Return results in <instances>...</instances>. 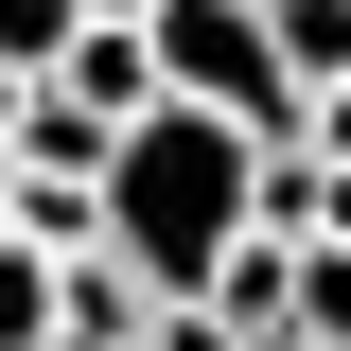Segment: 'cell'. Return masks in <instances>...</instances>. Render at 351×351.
<instances>
[{
    "label": "cell",
    "instance_id": "1",
    "mask_svg": "<svg viewBox=\"0 0 351 351\" xmlns=\"http://www.w3.org/2000/svg\"><path fill=\"white\" fill-rule=\"evenodd\" d=\"M263 228V141L246 123H193V106H141L106 141V263H123L141 299H211V263Z\"/></svg>",
    "mask_w": 351,
    "mask_h": 351
},
{
    "label": "cell",
    "instance_id": "2",
    "mask_svg": "<svg viewBox=\"0 0 351 351\" xmlns=\"http://www.w3.org/2000/svg\"><path fill=\"white\" fill-rule=\"evenodd\" d=\"M141 53H158V106L246 123V141H299V88H281V53H263V0H158Z\"/></svg>",
    "mask_w": 351,
    "mask_h": 351
},
{
    "label": "cell",
    "instance_id": "3",
    "mask_svg": "<svg viewBox=\"0 0 351 351\" xmlns=\"http://www.w3.org/2000/svg\"><path fill=\"white\" fill-rule=\"evenodd\" d=\"M53 106H88V123L123 141L141 106H158V53H141V36H106V18H88V36H71V71H53Z\"/></svg>",
    "mask_w": 351,
    "mask_h": 351
},
{
    "label": "cell",
    "instance_id": "4",
    "mask_svg": "<svg viewBox=\"0 0 351 351\" xmlns=\"http://www.w3.org/2000/svg\"><path fill=\"white\" fill-rule=\"evenodd\" d=\"M263 53H281L299 106H334V88H351V0H263Z\"/></svg>",
    "mask_w": 351,
    "mask_h": 351
},
{
    "label": "cell",
    "instance_id": "5",
    "mask_svg": "<svg viewBox=\"0 0 351 351\" xmlns=\"http://www.w3.org/2000/svg\"><path fill=\"white\" fill-rule=\"evenodd\" d=\"M71 36H88V0H0V88H53Z\"/></svg>",
    "mask_w": 351,
    "mask_h": 351
},
{
    "label": "cell",
    "instance_id": "6",
    "mask_svg": "<svg viewBox=\"0 0 351 351\" xmlns=\"http://www.w3.org/2000/svg\"><path fill=\"white\" fill-rule=\"evenodd\" d=\"M0 351H53V263L0 246Z\"/></svg>",
    "mask_w": 351,
    "mask_h": 351
},
{
    "label": "cell",
    "instance_id": "7",
    "mask_svg": "<svg viewBox=\"0 0 351 351\" xmlns=\"http://www.w3.org/2000/svg\"><path fill=\"white\" fill-rule=\"evenodd\" d=\"M88 18H106V36H141V18H158V0H88Z\"/></svg>",
    "mask_w": 351,
    "mask_h": 351
},
{
    "label": "cell",
    "instance_id": "8",
    "mask_svg": "<svg viewBox=\"0 0 351 351\" xmlns=\"http://www.w3.org/2000/svg\"><path fill=\"white\" fill-rule=\"evenodd\" d=\"M0 228H18V158H0Z\"/></svg>",
    "mask_w": 351,
    "mask_h": 351
}]
</instances>
